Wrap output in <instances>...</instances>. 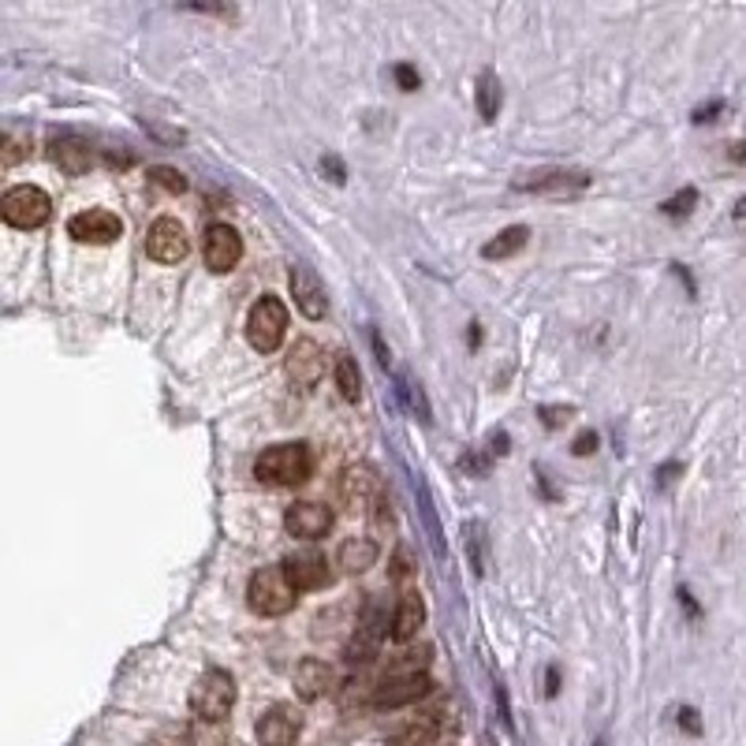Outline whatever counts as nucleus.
<instances>
[{
  "label": "nucleus",
  "mask_w": 746,
  "mask_h": 746,
  "mask_svg": "<svg viewBox=\"0 0 746 746\" xmlns=\"http://www.w3.org/2000/svg\"><path fill=\"white\" fill-rule=\"evenodd\" d=\"M314 474V452L303 441L273 444L254 460V478L265 485H303Z\"/></svg>",
  "instance_id": "obj_1"
},
{
  "label": "nucleus",
  "mask_w": 746,
  "mask_h": 746,
  "mask_svg": "<svg viewBox=\"0 0 746 746\" xmlns=\"http://www.w3.org/2000/svg\"><path fill=\"white\" fill-rule=\"evenodd\" d=\"M232 706H236V679L224 668L202 671L195 687H190V713H195L198 720L220 724L232 713Z\"/></svg>",
  "instance_id": "obj_2"
},
{
  "label": "nucleus",
  "mask_w": 746,
  "mask_h": 746,
  "mask_svg": "<svg viewBox=\"0 0 746 746\" xmlns=\"http://www.w3.org/2000/svg\"><path fill=\"white\" fill-rule=\"evenodd\" d=\"M295 597L298 590L292 586V579L284 575V568H258L251 575V586H247V605L258 616H287L295 609Z\"/></svg>",
  "instance_id": "obj_3"
},
{
  "label": "nucleus",
  "mask_w": 746,
  "mask_h": 746,
  "mask_svg": "<svg viewBox=\"0 0 746 746\" xmlns=\"http://www.w3.org/2000/svg\"><path fill=\"white\" fill-rule=\"evenodd\" d=\"M284 333H287V306L276 295H262L247 314L251 347L262 351V355H269V351L284 344Z\"/></svg>",
  "instance_id": "obj_4"
},
{
  "label": "nucleus",
  "mask_w": 746,
  "mask_h": 746,
  "mask_svg": "<svg viewBox=\"0 0 746 746\" xmlns=\"http://www.w3.org/2000/svg\"><path fill=\"white\" fill-rule=\"evenodd\" d=\"M340 504H344L347 511H373L385 504V485H381V474L373 471L370 463H351L344 474H340Z\"/></svg>",
  "instance_id": "obj_5"
},
{
  "label": "nucleus",
  "mask_w": 746,
  "mask_h": 746,
  "mask_svg": "<svg viewBox=\"0 0 746 746\" xmlns=\"http://www.w3.org/2000/svg\"><path fill=\"white\" fill-rule=\"evenodd\" d=\"M52 213V202L41 187L35 184H19L0 198V217H4L12 228H38L46 224Z\"/></svg>",
  "instance_id": "obj_6"
},
{
  "label": "nucleus",
  "mask_w": 746,
  "mask_h": 746,
  "mask_svg": "<svg viewBox=\"0 0 746 746\" xmlns=\"http://www.w3.org/2000/svg\"><path fill=\"white\" fill-rule=\"evenodd\" d=\"M146 254H149V258H154V262H161V265L184 262L187 254H190L187 228H184V224H179L176 217L154 220V224H149V232H146Z\"/></svg>",
  "instance_id": "obj_7"
},
{
  "label": "nucleus",
  "mask_w": 746,
  "mask_h": 746,
  "mask_svg": "<svg viewBox=\"0 0 746 746\" xmlns=\"http://www.w3.org/2000/svg\"><path fill=\"white\" fill-rule=\"evenodd\" d=\"M433 679L425 671H389L377 687H373V706L381 709H396L408 706V701H419L422 695H430Z\"/></svg>",
  "instance_id": "obj_8"
},
{
  "label": "nucleus",
  "mask_w": 746,
  "mask_h": 746,
  "mask_svg": "<svg viewBox=\"0 0 746 746\" xmlns=\"http://www.w3.org/2000/svg\"><path fill=\"white\" fill-rule=\"evenodd\" d=\"M202 258L209 273H232L243 258V239L232 224H209L202 239Z\"/></svg>",
  "instance_id": "obj_9"
},
{
  "label": "nucleus",
  "mask_w": 746,
  "mask_h": 746,
  "mask_svg": "<svg viewBox=\"0 0 746 746\" xmlns=\"http://www.w3.org/2000/svg\"><path fill=\"white\" fill-rule=\"evenodd\" d=\"M68 236L75 243H116L124 236V220L109 209H82L68 220Z\"/></svg>",
  "instance_id": "obj_10"
},
{
  "label": "nucleus",
  "mask_w": 746,
  "mask_h": 746,
  "mask_svg": "<svg viewBox=\"0 0 746 746\" xmlns=\"http://www.w3.org/2000/svg\"><path fill=\"white\" fill-rule=\"evenodd\" d=\"M284 530L298 541H317L333 530V511L317 500H298L284 511Z\"/></svg>",
  "instance_id": "obj_11"
},
{
  "label": "nucleus",
  "mask_w": 746,
  "mask_h": 746,
  "mask_svg": "<svg viewBox=\"0 0 746 746\" xmlns=\"http://www.w3.org/2000/svg\"><path fill=\"white\" fill-rule=\"evenodd\" d=\"M284 373H287V381H295V385H303V389L317 385V381H322V373H325V351L317 347L311 336L295 340V344L287 347Z\"/></svg>",
  "instance_id": "obj_12"
},
{
  "label": "nucleus",
  "mask_w": 746,
  "mask_h": 746,
  "mask_svg": "<svg viewBox=\"0 0 746 746\" xmlns=\"http://www.w3.org/2000/svg\"><path fill=\"white\" fill-rule=\"evenodd\" d=\"M292 295H295V306L311 317V322H322L328 311V298H325V284L317 281L311 265H292Z\"/></svg>",
  "instance_id": "obj_13"
},
{
  "label": "nucleus",
  "mask_w": 746,
  "mask_h": 746,
  "mask_svg": "<svg viewBox=\"0 0 746 746\" xmlns=\"http://www.w3.org/2000/svg\"><path fill=\"white\" fill-rule=\"evenodd\" d=\"M284 575L292 579V586L298 593H306V590H325L328 586V560L325 557H317V552H295V557H287L284 563Z\"/></svg>",
  "instance_id": "obj_14"
},
{
  "label": "nucleus",
  "mask_w": 746,
  "mask_h": 746,
  "mask_svg": "<svg viewBox=\"0 0 746 746\" xmlns=\"http://www.w3.org/2000/svg\"><path fill=\"white\" fill-rule=\"evenodd\" d=\"M49 157H52V165H60L63 173H90L94 165H98V149H94L90 143H82V138H75V135H60V138H52L49 143Z\"/></svg>",
  "instance_id": "obj_15"
},
{
  "label": "nucleus",
  "mask_w": 746,
  "mask_h": 746,
  "mask_svg": "<svg viewBox=\"0 0 746 746\" xmlns=\"http://www.w3.org/2000/svg\"><path fill=\"white\" fill-rule=\"evenodd\" d=\"M262 746H295L298 739V717L287 706H273L258 717V728H254Z\"/></svg>",
  "instance_id": "obj_16"
},
{
  "label": "nucleus",
  "mask_w": 746,
  "mask_h": 746,
  "mask_svg": "<svg viewBox=\"0 0 746 746\" xmlns=\"http://www.w3.org/2000/svg\"><path fill=\"white\" fill-rule=\"evenodd\" d=\"M333 684H336L333 665H325V660H317V657L298 660V668H295V695L303 701L325 698L328 690H333Z\"/></svg>",
  "instance_id": "obj_17"
},
{
  "label": "nucleus",
  "mask_w": 746,
  "mask_h": 746,
  "mask_svg": "<svg viewBox=\"0 0 746 746\" xmlns=\"http://www.w3.org/2000/svg\"><path fill=\"white\" fill-rule=\"evenodd\" d=\"M377 557H381V549H377V541L373 538H344L340 541V549H336V568L340 571H347V575H362V571H370L373 563H377Z\"/></svg>",
  "instance_id": "obj_18"
},
{
  "label": "nucleus",
  "mask_w": 746,
  "mask_h": 746,
  "mask_svg": "<svg viewBox=\"0 0 746 746\" xmlns=\"http://www.w3.org/2000/svg\"><path fill=\"white\" fill-rule=\"evenodd\" d=\"M516 187L519 190H557V195H563V190L590 187V176H586V173H571V168H546V173H534V176L516 179Z\"/></svg>",
  "instance_id": "obj_19"
},
{
  "label": "nucleus",
  "mask_w": 746,
  "mask_h": 746,
  "mask_svg": "<svg viewBox=\"0 0 746 746\" xmlns=\"http://www.w3.org/2000/svg\"><path fill=\"white\" fill-rule=\"evenodd\" d=\"M422 620H425L422 597L414 593V590H403L396 612H392V642H411V638L419 635Z\"/></svg>",
  "instance_id": "obj_20"
},
{
  "label": "nucleus",
  "mask_w": 746,
  "mask_h": 746,
  "mask_svg": "<svg viewBox=\"0 0 746 746\" xmlns=\"http://www.w3.org/2000/svg\"><path fill=\"white\" fill-rule=\"evenodd\" d=\"M527 239H530V228H527V224H511V228L497 232V236L485 243V247H482V258H489V262L511 258V254H519L522 247H527Z\"/></svg>",
  "instance_id": "obj_21"
},
{
  "label": "nucleus",
  "mask_w": 746,
  "mask_h": 746,
  "mask_svg": "<svg viewBox=\"0 0 746 746\" xmlns=\"http://www.w3.org/2000/svg\"><path fill=\"white\" fill-rule=\"evenodd\" d=\"M333 377H336L340 396H344L347 403H359V396H362V373H359V362L351 359L347 351H340V355H336Z\"/></svg>",
  "instance_id": "obj_22"
},
{
  "label": "nucleus",
  "mask_w": 746,
  "mask_h": 746,
  "mask_svg": "<svg viewBox=\"0 0 746 746\" xmlns=\"http://www.w3.org/2000/svg\"><path fill=\"white\" fill-rule=\"evenodd\" d=\"M478 116H482L485 124H493L500 116V101H504V90H500V79L493 71H482V79H478Z\"/></svg>",
  "instance_id": "obj_23"
},
{
  "label": "nucleus",
  "mask_w": 746,
  "mask_h": 746,
  "mask_svg": "<svg viewBox=\"0 0 746 746\" xmlns=\"http://www.w3.org/2000/svg\"><path fill=\"white\" fill-rule=\"evenodd\" d=\"M436 732H441V724H436L433 717H419V720L403 724V728L392 735L389 746H433Z\"/></svg>",
  "instance_id": "obj_24"
},
{
  "label": "nucleus",
  "mask_w": 746,
  "mask_h": 746,
  "mask_svg": "<svg viewBox=\"0 0 746 746\" xmlns=\"http://www.w3.org/2000/svg\"><path fill=\"white\" fill-rule=\"evenodd\" d=\"M695 206H698V187H679L668 202H660V213H665L668 220H684L695 213Z\"/></svg>",
  "instance_id": "obj_25"
},
{
  "label": "nucleus",
  "mask_w": 746,
  "mask_h": 746,
  "mask_svg": "<svg viewBox=\"0 0 746 746\" xmlns=\"http://www.w3.org/2000/svg\"><path fill=\"white\" fill-rule=\"evenodd\" d=\"M27 157H30V135L4 131V138H0V165L12 168L19 161H27Z\"/></svg>",
  "instance_id": "obj_26"
},
{
  "label": "nucleus",
  "mask_w": 746,
  "mask_h": 746,
  "mask_svg": "<svg viewBox=\"0 0 746 746\" xmlns=\"http://www.w3.org/2000/svg\"><path fill=\"white\" fill-rule=\"evenodd\" d=\"M149 179H154L157 187H165L168 195H184V190H187V176L176 173V168H168V165H154V168H149Z\"/></svg>",
  "instance_id": "obj_27"
},
{
  "label": "nucleus",
  "mask_w": 746,
  "mask_h": 746,
  "mask_svg": "<svg viewBox=\"0 0 746 746\" xmlns=\"http://www.w3.org/2000/svg\"><path fill=\"white\" fill-rule=\"evenodd\" d=\"M400 396L408 400V408H411L414 419L425 422V425L433 422V419H430V403H425V396H422V385H411V381H400Z\"/></svg>",
  "instance_id": "obj_28"
},
{
  "label": "nucleus",
  "mask_w": 746,
  "mask_h": 746,
  "mask_svg": "<svg viewBox=\"0 0 746 746\" xmlns=\"http://www.w3.org/2000/svg\"><path fill=\"white\" fill-rule=\"evenodd\" d=\"M392 79H396V87L403 90V94H414V90H422V75L411 68V63H396L392 68Z\"/></svg>",
  "instance_id": "obj_29"
},
{
  "label": "nucleus",
  "mask_w": 746,
  "mask_h": 746,
  "mask_svg": "<svg viewBox=\"0 0 746 746\" xmlns=\"http://www.w3.org/2000/svg\"><path fill=\"white\" fill-rule=\"evenodd\" d=\"M414 575V568H411V552H408V546H400L396 549V557H392V582H408Z\"/></svg>",
  "instance_id": "obj_30"
},
{
  "label": "nucleus",
  "mask_w": 746,
  "mask_h": 746,
  "mask_svg": "<svg viewBox=\"0 0 746 746\" xmlns=\"http://www.w3.org/2000/svg\"><path fill=\"white\" fill-rule=\"evenodd\" d=\"M322 173H325L328 179H333L336 187H344V184H347V168H344V161H340L336 154H325V157H322Z\"/></svg>",
  "instance_id": "obj_31"
},
{
  "label": "nucleus",
  "mask_w": 746,
  "mask_h": 746,
  "mask_svg": "<svg viewBox=\"0 0 746 746\" xmlns=\"http://www.w3.org/2000/svg\"><path fill=\"white\" fill-rule=\"evenodd\" d=\"M541 422L549 425V430H560V425H568V419L575 414V408H541Z\"/></svg>",
  "instance_id": "obj_32"
},
{
  "label": "nucleus",
  "mask_w": 746,
  "mask_h": 746,
  "mask_svg": "<svg viewBox=\"0 0 746 746\" xmlns=\"http://www.w3.org/2000/svg\"><path fill=\"white\" fill-rule=\"evenodd\" d=\"M597 444H601V436H597V430H582L579 436H575L571 452H575V455H593V452H597Z\"/></svg>",
  "instance_id": "obj_33"
},
{
  "label": "nucleus",
  "mask_w": 746,
  "mask_h": 746,
  "mask_svg": "<svg viewBox=\"0 0 746 746\" xmlns=\"http://www.w3.org/2000/svg\"><path fill=\"white\" fill-rule=\"evenodd\" d=\"M679 728L690 732V735H701V720L695 709H679Z\"/></svg>",
  "instance_id": "obj_34"
},
{
  "label": "nucleus",
  "mask_w": 746,
  "mask_h": 746,
  "mask_svg": "<svg viewBox=\"0 0 746 746\" xmlns=\"http://www.w3.org/2000/svg\"><path fill=\"white\" fill-rule=\"evenodd\" d=\"M370 340H373V351H377V362L389 370V366H392V355H389V347H385V340H381L377 328H373V333H370Z\"/></svg>",
  "instance_id": "obj_35"
},
{
  "label": "nucleus",
  "mask_w": 746,
  "mask_h": 746,
  "mask_svg": "<svg viewBox=\"0 0 746 746\" xmlns=\"http://www.w3.org/2000/svg\"><path fill=\"white\" fill-rule=\"evenodd\" d=\"M463 467H467V471H474V474H485L489 467H493V460H489V455H467Z\"/></svg>",
  "instance_id": "obj_36"
},
{
  "label": "nucleus",
  "mask_w": 746,
  "mask_h": 746,
  "mask_svg": "<svg viewBox=\"0 0 746 746\" xmlns=\"http://www.w3.org/2000/svg\"><path fill=\"white\" fill-rule=\"evenodd\" d=\"M724 109V101H709V105H701V109L695 112V124H709L713 116H717Z\"/></svg>",
  "instance_id": "obj_37"
},
{
  "label": "nucleus",
  "mask_w": 746,
  "mask_h": 746,
  "mask_svg": "<svg viewBox=\"0 0 746 746\" xmlns=\"http://www.w3.org/2000/svg\"><path fill=\"white\" fill-rule=\"evenodd\" d=\"M546 695H549V698H557V695H560V668H557V665H552V668L546 671Z\"/></svg>",
  "instance_id": "obj_38"
},
{
  "label": "nucleus",
  "mask_w": 746,
  "mask_h": 746,
  "mask_svg": "<svg viewBox=\"0 0 746 746\" xmlns=\"http://www.w3.org/2000/svg\"><path fill=\"white\" fill-rule=\"evenodd\" d=\"M679 471H684V467H679V463H665V467H660V471H657V485H668V482H671V474H679Z\"/></svg>",
  "instance_id": "obj_39"
},
{
  "label": "nucleus",
  "mask_w": 746,
  "mask_h": 746,
  "mask_svg": "<svg viewBox=\"0 0 746 746\" xmlns=\"http://www.w3.org/2000/svg\"><path fill=\"white\" fill-rule=\"evenodd\" d=\"M504 452H511V441L497 430V433H493V455H504Z\"/></svg>",
  "instance_id": "obj_40"
},
{
  "label": "nucleus",
  "mask_w": 746,
  "mask_h": 746,
  "mask_svg": "<svg viewBox=\"0 0 746 746\" xmlns=\"http://www.w3.org/2000/svg\"><path fill=\"white\" fill-rule=\"evenodd\" d=\"M679 601H684V609H690V616H701V609L695 605V597H690L687 590H679Z\"/></svg>",
  "instance_id": "obj_41"
},
{
  "label": "nucleus",
  "mask_w": 746,
  "mask_h": 746,
  "mask_svg": "<svg viewBox=\"0 0 746 746\" xmlns=\"http://www.w3.org/2000/svg\"><path fill=\"white\" fill-rule=\"evenodd\" d=\"M732 161H746V143H735L732 146Z\"/></svg>",
  "instance_id": "obj_42"
},
{
  "label": "nucleus",
  "mask_w": 746,
  "mask_h": 746,
  "mask_svg": "<svg viewBox=\"0 0 746 746\" xmlns=\"http://www.w3.org/2000/svg\"><path fill=\"white\" fill-rule=\"evenodd\" d=\"M467 340H471V347L482 344V325H471V336H467Z\"/></svg>",
  "instance_id": "obj_43"
},
{
  "label": "nucleus",
  "mask_w": 746,
  "mask_h": 746,
  "mask_svg": "<svg viewBox=\"0 0 746 746\" xmlns=\"http://www.w3.org/2000/svg\"><path fill=\"white\" fill-rule=\"evenodd\" d=\"M735 220H739V224L746 220V198H739V202H735Z\"/></svg>",
  "instance_id": "obj_44"
},
{
  "label": "nucleus",
  "mask_w": 746,
  "mask_h": 746,
  "mask_svg": "<svg viewBox=\"0 0 746 746\" xmlns=\"http://www.w3.org/2000/svg\"><path fill=\"white\" fill-rule=\"evenodd\" d=\"M597 746H601V743H597Z\"/></svg>",
  "instance_id": "obj_45"
}]
</instances>
